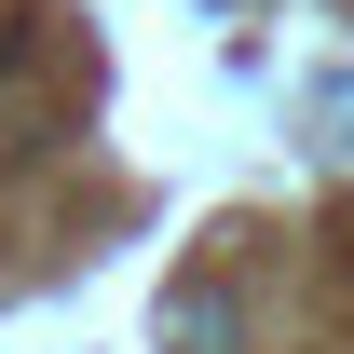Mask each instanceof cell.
I'll list each match as a JSON object with an SVG mask.
<instances>
[{"label": "cell", "instance_id": "cell-1", "mask_svg": "<svg viewBox=\"0 0 354 354\" xmlns=\"http://www.w3.org/2000/svg\"><path fill=\"white\" fill-rule=\"evenodd\" d=\"M164 341L177 354H232V286H177V300H164Z\"/></svg>", "mask_w": 354, "mask_h": 354}]
</instances>
